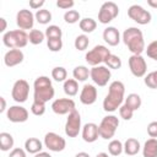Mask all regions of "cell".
Returning <instances> with one entry per match:
<instances>
[{
  "instance_id": "ac0fdd59",
  "label": "cell",
  "mask_w": 157,
  "mask_h": 157,
  "mask_svg": "<svg viewBox=\"0 0 157 157\" xmlns=\"http://www.w3.org/2000/svg\"><path fill=\"white\" fill-rule=\"evenodd\" d=\"M25 59V55L21 49H10L4 55V63L7 67H13L18 64H21Z\"/></svg>"
},
{
  "instance_id": "4fadbf2b",
  "label": "cell",
  "mask_w": 157,
  "mask_h": 157,
  "mask_svg": "<svg viewBox=\"0 0 157 157\" xmlns=\"http://www.w3.org/2000/svg\"><path fill=\"white\" fill-rule=\"evenodd\" d=\"M129 67L135 77H144L147 71V64L142 55L132 54L129 58Z\"/></svg>"
},
{
  "instance_id": "2e32d148",
  "label": "cell",
  "mask_w": 157,
  "mask_h": 157,
  "mask_svg": "<svg viewBox=\"0 0 157 157\" xmlns=\"http://www.w3.org/2000/svg\"><path fill=\"white\" fill-rule=\"evenodd\" d=\"M6 117L11 123H25L28 119V110L22 105H11L6 112Z\"/></svg>"
},
{
  "instance_id": "9a60e30c",
  "label": "cell",
  "mask_w": 157,
  "mask_h": 157,
  "mask_svg": "<svg viewBox=\"0 0 157 157\" xmlns=\"http://www.w3.org/2000/svg\"><path fill=\"white\" fill-rule=\"evenodd\" d=\"M34 15L31 10H27V9H22L17 12L16 15V23L20 29L25 31V29H32L33 28V25H34Z\"/></svg>"
},
{
  "instance_id": "7a4b0ae2",
  "label": "cell",
  "mask_w": 157,
  "mask_h": 157,
  "mask_svg": "<svg viewBox=\"0 0 157 157\" xmlns=\"http://www.w3.org/2000/svg\"><path fill=\"white\" fill-rule=\"evenodd\" d=\"M55 91L48 76H38L33 82V101L47 103L54 98Z\"/></svg>"
},
{
  "instance_id": "8992f818",
  "label": "cell",
  "mask_w": 157,
  "mask_h": 157,
  "mask_svg": "<svg viewBox=\"0 0 157 157\" xmlns=\"http://www.w3.org/2000/svg\"><path fill=\"white\" fill-rule=\"evenodd\" d=\"M112 54L110 50L104 47V45H96L93 49H91L88 53H86V61L88 65L93 66H98L102 63L105 61V59L108 58V55Z\"/></svg>"
},
{
  "instance_id": "ffe728a7",
  "label": "cell",
  "mask_w": 157,
  "mask_h": 157,
  "mask_svg": "<svg viewBox=\"0 0 157 157\" xmlns=\"http://www.w3.org/2000/svg\"><path fill=\"white\" fill-rule=\"evenodd\" d=\"M103 39L105 43H108V45L115 47L120 42V33L115 27L109 26L103 31Z\"/></svg>"
},
{
  "instance_id": "b9f144b4",
  "label": "cell",
  "mask_w": 157,
  "mask_h": 157,
  "mask_svg": "<svg viewBox=\"0 0 157 157\" xmlns=\"http://www.w3.org/2000/svg\"><path fill=\"white\" fill-rule=\"evenodd\" d=\"M74 5H75L74 0H58L56 1V6L59 9H64V10H70Z\"/></svg>"
},
{
  "instance_id": "83f0119b",
  "label": "cell",
  "mask_w": 157,
  "mask_h": 157,
  "mask_svg": "<svg viewBox=\"0 0 157 157\" xmlns=\"http://www.w3.org/2000/svg\"><path fill=\"white\" fill-rule=\"evenodd\" d=\"M141 103H142L141 102V97L137 93H130L125 98V103L124 104H126L129 108H131L135 112V110H137L141 107Z\"/></svg>"
},
{
  "instance_id": "44dd1931",
  "label": "cell",
  "mask_w": 157,
  "mask_h": 157,
  "mask_svg": "<svg viewBox=\"0 0 157 157\" xmlns=\"http://www.w3.org/2000/svg\"><path fill=\"white\" fill-rule=\"evenodd\" d=\"M42 148H43V144L37 137H29L25 141V150L28 153H32V155L39 153L42 152Z\"/></svg>"
},
{
  "instance_id": "f907efd6",
  "label": "cell",
  "mask_w": 157,
  "mask_h": 157,
  "mask_svg": "<svg viewBox=\"0 0 157 157\" xmlns=\"http://www.w3.org/2000/svg\"><path fill=\"white\" fill-rule=\"evenodd\" d=\"M75 157H90V155L87 152H78L75 155Z\"/></svg>"
},
{
  "instance_id": "8d00e7d4",
  "label": "cell",
  "mask_w": 157,
  "mask_h": 157,
  "mask_svg": "<svg viewBox=\"0 0 157 157\" xmlns=\"http://www.w3.org/2000/svg\"><path fill=\"white\" fill-rule=\"evenodd\" d=\"M144 82L148 88L157 90V70L151 71L150 74H147L144 78Z\"/></svg>"
},
{
  "instance_id": "bcb514c9",
  "label": "cell",
  "mask_w": 157,
  "mask_h": 157,
  "mask_svg": "<svg viewBox=\"0 0 157 157\" xmlns=\"http://www.w3.org/2000/svg\"><path fill=\"white\" fill-rule=\"evenodd\" d=\"M0 22H1L0 32H5V29H6V26H7V23H6V20H5L4 17H1V18H0Z\"/></svg>"
},
{
  "instance_id": "4316f807",
  "label": "cell",
  "mask_w": 157,
  "mask_h": 157,
  "mask_svg": "<svg viewBox=\"0 0 157 157\" xmlns=\"http://www.w3.org/2000/svg\"><path fill=\"white\" fill-rule=\"evenodd\" d=\"M72 76H74V78L78 82H83V81H86L87 78H88V76H90V70L85 66V65H80V66H76L75 69H74V71H72Z\"/></svg>"
},
{
  "instance_id": "484cf974",
  "label": "cell",
  "mask_w": 157,
  "mask_h": 157,
  "mask_svg": "<svg viewBox=\"0 0 157 157\" xmlns=\"http://www.w3.org/2000/svg\"><path fill=\"white\" fill-rule=\"evenodd\" d=\"M78 27L85 33H92L97 27V22L91 17H85V18H81V21L78 22Z\"/></svg>"
},
{
  "instance_id": "f546056e",
  "label": "cell",
  "mask_w": 157,
  "mask_h": 157,
  "mask_svg": "<svg viewBox=\"0 0 157 157\" xmlns=\"http://www.w3.org/2000/svg\"><path fill=\"white\" fill-rule=\"evenodd\" d=\"M34 17H36L37 22L40 23V25H47V23H49V22L52 21V13H50V11L47 10V9H40V10H38V11L34 13Z\"/></svg>"
},
{
  "instance_id": "e0dca14e",
  "label": "cell",
  "mask_w": 157,
  "mask_h": 157,
  "mask_svg": "<svg viewBox=\"0 0 157 157\" xmlns=\"http://www.w3.org/2000/svg\"><path fill=\"white\" fill-rule=\"evenodd\" d=\"M97 101V88L93 85L86 83L80 93V102L85 105H91Z\"/></svg>"
},
{
  "instance_id": "f6af8a7d",
  "label": "cell",
  "mask_w": 157,
  "mask_h": 157,
  "mask_svg": "<svg viewBox=\"0 0 157 157\" xmlns=\"http://www.w3.org/2000/svg\"><path fill=\"white\" fill-rule=\"evenodd\" d=\"M44 5V0H31L29 1V7L33 10H40L42 6Z\"/></svg>"
},
{
  "instance_id": "e575fe53",
  "label": "cell",
  "mask_w": 157,
  "mask_h": 157,
  "mask_svg": "<svg viewBox=\"0 0 157 157\" xmlns=\"http://www.w3.org/2000/svg\"><path fill=\"white\" fill-rule=\"evenodd\" d=\"M88 44H90V39H88V37L86 36V34H80V36H77L76 38H75V42H74V45H75V48L77 49V50H86L87 49V47H88Z\"/></svg>"
},
{
  "instance_id": "74e56055",
  "label": "cell",
  "mask_w": 157,
  "mask_h": 157,
  "mask_svg": "<svg viewBox=\"0 0 157 157\" xmlns=\"http://www.w3.org/2000/svg\"><path fill=\"white\" fill-rule=\"evenodd\" d=\"M31 112L33 115L36 117H40L45 113V103H40V102H36L33 101L32 105H31Z\"/></svg>"
},
{
  "instance_id": "836d02e7",
  "label": "cell",
  "mask_w": 157,
  "mask_h": 157,
  "mask_svg": "<svg viewBox=\"0 0 157 157\" xmlns=\"http://www.w3.org/2000/svg\"><path fill=\"white\" fill-rule=\"evenodd\" d=\"M104 64L107 65L108 69H120L121 67V59L118 56V55H114V54H109L108 58L105 59Z\"/></svg>"
},
{
  "instance_id": "603a6c76",
  "label": "cell",
  "mask_w": 157,
  "mask_h": 157,
  "mask_svg": "<svg viewBox=\"0 0 157 157\" xmlns=\"http://www.w3.org/2000/svg\"><path fill=\"white\" fill-rule=\"evenodd\" d=\"M141 146H140V142L139 140L134 139V137H129L125 142H124V152L128 155V156H135L139 153Z\"/></svg>"
},
{
  "instance_id": "c3c4849f",
  "label": "cell",
  "mask_w": 157,
  "mask_h": 157,
  "mask_svg": "<svg viewBox=\"0 0 157 157\" xmlns=\"http://www.w3.org/2000/svg\"><path fill=\"white\" fill-rule=\"evenodd\" d=\"M34 157H52L50 156V153H48V152H39V153H36L34 155Z\"/></svg>"
},
{
  "instance_id": "d4e9b609",
  "label": "cell",
  "mask_w": 157,
  "mask_h": 157,
  "mask_svg": "<svg viewBox=\"0 0 157 157\" xmlns=\"http://www.w3.org/2000/svg\"><path fill=\"white\" fill-rule=\"evenodd\" d=\"M64 92L65 94H67L69 97H74L77 94L78 92V82L75 80V78H67L65 82H64Z\"/></svg>"
},
{
  "instance_id": "7c38bea8",
  "label": "cell",
  "mask_w": 157,
  "mask_h": 157,
  "mask_svg": "<svg viewBox=\"0 0 157 157\" xmlns=\"http://www.w3.org/2000/svg\"><path fill=\"white\" fill-rule=\"evenodd\" d=\"M128 16L139 25H147L151 22V13L140 5H131L128 9Z\"/></svg>"
},
{
  "instance_id": "d6a6232c",
  "label": "cell",
  "mask_w": 157,
  "mask_h": 157,
  "mask_svg": "<svg viewBox=\"0 0 157 157\" xmlns=\"http://www.w3.org/2000/svg\"><path fill=\"white\" fill-rule=\"evenodd\" d=\"M124 151V145L119 140H112L108 145V152L112 156H119Z\"/></svg>"
},
{
  "instance_id": "816d5d0a",
  "label": "cell",
  "mask_w": 157,
  "mask_h": 157,
  "mask_svg": "<svg viewBox=\"0 0 157 157\" xmlns=\"http://www.w3.org/2000/svg\"><path fill=\"white\" fill-rule=\"evenodd\" d=\"M96 157H109V156H108V153H105V152H99V153H97Z\"/></svg>"
},
{
  "instance_id": "f1b7e54d",
  "label": "cell",
  "mask_w": 157,
  "mask_h": 157,
  "mask_svg": "<svg viewBox=\"0 0 157 157\" xmlns=\"http://www.w3.org/2000/svg\"><path fill=\"white\" fill-rule=\"evenodd\" d=\"M45 37L47 39H61V36H63V32H61V28L59 26H55V25H50L45 28Z\"/></svg>"
},
{
  "instance_id": "3957f363",
  "label": "cell",
  "mask_w": 157,
  "mask_h": 157,
  "mask_svg": "<svg viewBox=\"0 0 157 157\" xmlns=\"http://www.w3.org/2000/svg\"><path fill=\"white\" fill-rule=\"evenodd\" d=\"M123 42L128 47V49L135 54V55H141V53L146 49L145 48V40H144V34L141 29L137 27H129L123 32Z\"/></svg>"
},
{
  "instance_id": "1f68e13d",
  "label": "cell",
  "mask_w": 157,
  "mask_h": 157,
  "mask_svg": "<svg viewBox=\"0 0 157 157\" xmlns=\"http://www.w3.org/2000/svg\"><path fill=\"white\" fill-rule=\"evenodd\" d=\"M52 77L58 82H65L67 80V71L63 66H55L52 70Z\"/></svg>"
},
{
  "instance_id": "4dcf8cb0",
  "label": "cell",
  "mask_w": 157,
  "mask_h": 157,
  "mask_svg": "<svg viewBox=\"0 0 157 157\" xmlns=\"http://www.w3.org/2000/svg\"><path fill=\"white\" fill-rule=\"evenodd\" d=\"M44 38H45V33H43V32L39 31V29H32V31L29 32V34H28V40H29V43L33 44V45L40 44V43L44 40Z\"/></svg>"
},
{
  "instance_id": "7dc6e473",
  "label": "cell",
  "mask_w": 157,
  "mask_h": 157,
  "mask_svg": "<svg viewBox=\"0 0 157 157\" xmlns=\"http://www.w3.org/2000/svg\"><path fill=\"white\" fill-rule=\"evenodd\" d=\"M0 101H1V108H0V112L2 113V112H5V109H6V101H5L4 97H0Z\"/></svg>"
},
{
  "instance_id": "f35d334b",
  "label": "cell",
  "mask_w": 157,
  "mask_h": 157,
  "mask_svg": "<svg viewBox=\"0 0 157 157\" xmlns=\"http://www.w3.org/2000/svg\"><path fill=\"white\" fill-rule=\"evenodd\" d=\"M47 45L50 52H60L63 48V40L61 39H47Z\"/></svg>"
},
{
  "instance_id": "cb8c5ba5",
  "label": "cell",
  "mask_w": 157,
  "mask_h": 157,
  "mask_svg": "<svg viewBox=\"0 0 157 157\" xmlns=\"http://www.w3.org/2000/svg\"><path fill=\"white\" fill-rule=\"evenodd\" d=\"M13 144H15V141H13V137L11 134L5 132V131L0 132V150L1 151H4V152L10 151L13 147Z\"/></svg>"
},
{
  "instance_id": "d590c367",
  "label": "cell",
  "mask_w": 157,
  "mask_h": 157,
  "mask_svg": "<svg viewBox=\"0 0 157 157\" xmlns=\"http://www.w3.org/2000/svg\"><path fill=\"white\" fill-rule=\"evenodd\" d=\"M64 20L66 23H70V25H74L76 22H80L81 18H80V12L76 11V10H67L65 13H64Z\"/></svg>"
},
{
  "instance_id": "30bf717a",
  "label": "cell",
  "mask_w": 157,
  "mask_h": 157,
  "mask_svg": "<svg viewBox=\"0 0 157 157\" xmlns=\"http://www.w3.org/2000/svg\"><path fill=\"white\" fill-rule=\"evenodd\" d=\"M28 94H29V83L23 78L17 80L13 83L12 91H11V96L13 101L17 103H23L27 101Z\"/></svg>"
},
{
  "instance_id": "6da1fadb",
  "label": "cell",
  "mask_w": 157,
  "mask_h": 157,
  "mask_svg": "<svg viewBox=\"0 0 157 157\" xmlns=\"http://www.w3.org/2000/svg\"><path fill=\"white\" fill-rule=\"evenodd\" d=\"M125 94V86L121 81H113L109 85L108 93L103 99V109L108 113L115 112L118 108L121 107Z\"/></svg>"
},
{
  "instance_id": "5bb4252c",
  "label": "cell",
  "mask_w": 157,
  "mask_h": 157,
  "mask_svg": "<svg viewBox=\"0 0 157 157\" xmlns=\"http://www.w3.org/2000/svg\"><path fill=\"white\" fill-rule=\"evenodd\" d=\"M76 109V104L71 98H58L52 103V110L58 115L70 114Z\"/></svg>"
},
{
  "instance_id": "d6986e66",
  "label": "cell",
  "mask_w": 157,
  "mask_h": 157,
  "mask_svg": "<svg viewBox=\"0 0 157 157\" xmlns=\"http://www.w3.org/2000/svg\"><path fill=\"white\" fill-rule=\"evenodd\" d=\"M99 136V131H98V125L94 123H87L82 126V139L83 141L91 144L94 142Z\"/></svg>"
},
{
  "instance_id": "7402d4cb",
  "label": "cell",
  "mask_w": 157,
  "mask_h": 157,
  "mask_svg": "<svg viewBox=\"0 0 157 157\" xmlns=\"http://www.w3.org/2000/svg\"><path fill=\"white\" fill-rule=\"evenodd\" d=\"M142 156L144 157H157V139H148L146 140L142 147Z\"/></svg>"
},
{
  "instance_id": "60d3db41",
  "label": "cell",
  "mask_w": 157,
  "mask_h": 157,
  "mask_svg": "<svg viewBox=\"0 0 157 157\" xmlns=\"http://www.w3.org/2000/svg\"><path fill=\"white\" fill-rule=\"evenodd\" d=\"M119 114H120V118H123L124 120H130L134 115V110L131 108H129L126 104H123L119 108Z\"/></svg>"
},
{
  "instance_id": "ee69618b",
  "label": "cell",
  "mask_w": 157,
  "mask_h": 157,
  "mask_svg": "<svg viewBox=\"0 0 157 157\" xmlns=\"http://www.w3.org/2000/svg\"><path fill=\"white\" fill-rule=\"evenodd\" d=\"M9 157H26V150L23 148H20V147H16V148H12Z\"/></svg>"
},
{
  "instance_id": "8fae6325",
  "label": "cell",
  "mask_w": 157,
  "mask_h": 157,
  "mask_svg": "<svg viewBox=\"0 0 157 157\" xmlns=\"http://www.w3.org/2000/svg\"><path fill=\"white\" fill-rule=\"evenodd\" d=\"M44 146L53 152H61L66 147V141L56 132H47L44 136Z\"/></svg>"
},
{
  "instance_id": "5b68a950",
  "label": "cell",
  "mask_w": 157,
  "mask_h": 157,
  "mask_svg": "<svg viewBox=\"0 0 157 157\" xmlns=\"http://www.w3.org/2000/svg\"><path fill=\"white\" fill-rule=\"evenodd\" d=\"M119 126V119L115 115H107L102 119L101 124L98 125L99 137L104 140H109L114 136L117 129Z\"/></svg>"
},
{
  "instance_id": "ba28073f",
  "label": "cell",
  "mask_w": 157,
  "mask_h": 157,
  "mask_svg": "<svg viewBox=\"0 0 157 157\" xmlns=\"http://www.w3.org/2000/svg\"><path fill=\"white\" fill-rule=\"evenodd\" d=\"M110 70L104 66V65H98V66H93L90 70V77L91 80L99 87H103L108 83V81L110 80Z\"/></svg>"
},
{
  "instance_id": "277c9868",
  "label": "cell",
  "mask_w": 157,
  "mask_h": 157,
  "mask_svg": "<svg viewBox=\"0 0 157 157\" xmlns=\"http://www.w3.org/2000/svg\"><path fill=\"white\" fill-rule=\"evenodd\" d=\"M28 42V34L26 33V31L22 29H13L2 34V43L10 49L25 48Z\"/></svg>"
},
{
  "instance_id": "9c48e42d",
  "label": "cell",
  "mask_w": 157,
  "mask_h": 157,
  "mask_svg": "<svg viewBox=\"0 0 157 157\" xmlns=\"http://www.w3.org/2000/svg\"><path fill=\"white\" fill-rule=\"evenodd\" d=\"M80 130H81V115L75 109L67 115V119L65 123V134L69 137H76Z\"/></svg>"
},
{
  "instance_id": "7bdbcfd3",
  "label": "cell",
  "mask_w": 157,
  "mask_h": 157,
  "mask_svg": "<svg viewBox=\"0 0 157 157\" xmlns=\"http://www.w3.org/2000/svg\"><path fill=\"white\" fill-rule=\"evenodd\" d=\"M147 134L150 137H153V139L157 137V121H151L147 125Z\"/></svg>"
},
{
  "instance_id": "ab89813d",
  "label": "cell",
  "mask_w": 157,
  "mask_h": 157,
  "mask_svg": "<svg viewBox=\"0 0 157 157\" xmlns=\"http://www.w3.org/2000/svg\"><path fill=\"white\" fill-rule=\"evenodd\" d=\"M145 50H146V54H147L148 58H151L152 60L157 61V40L151 42Z\"/></svg>"
},
{
  "instance_id": "52a82bcc",
  "label": "cell",
  "mask_w": 157,
  "mask_h": 157,
  "mask_svg": "<svg viewBox=\"0 0 157 157\" xmlns=\"http://www.w3.org/2000/svg\"><path fill=\"white\" fill-rule=\"evenodd\" d=\"M118 13H119V7L115 2L113 1L103 2L98 11V21L102 25H108L118 16Z\"/></svg>"
},
{
  "instance_id": "681fc988",
  "label": "cell",
  "mask_w": 157,
  "mask_h": 157,
  "mask_svg": "<svg viewBox=\"0 0 157 157\" xmlns=\"http://www.w3.org/2000/svg\"><path fill=\"white\" fill-rule=\"evenodd\" d=\"M147 4L153 7V9H157V0H147Z\"/></svg>"
}]
</instances>
